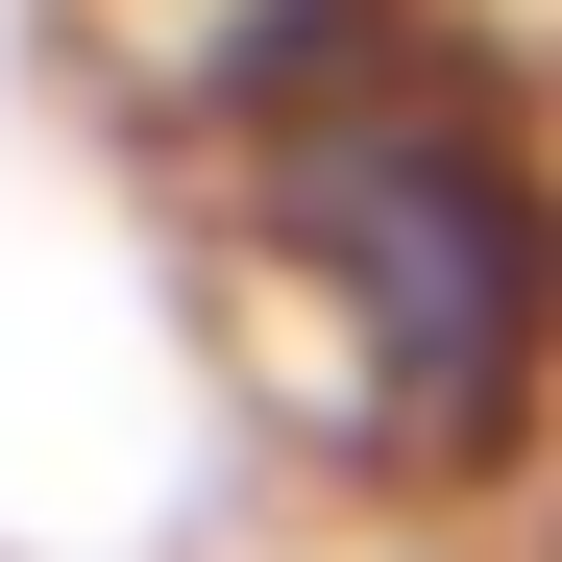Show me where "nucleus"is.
<instances>
[{
	"mask_svg": "<svg viewBox=\"0 0 562 562\" xmlns=\"http://www.w3.org/2000/svg\"><path fill=\"white\" fill-rule=\"evenodd\" d=\"M245 269L318 318L342 440H392V464H490L562 367V196L416 49H367V74L245 123Z\"/></svg>",
	"mask_w": 562,
	"mask_h": 562,
	"instance_id": "nucleus-1",
	"label": "nucleus"
}]
</instances>
